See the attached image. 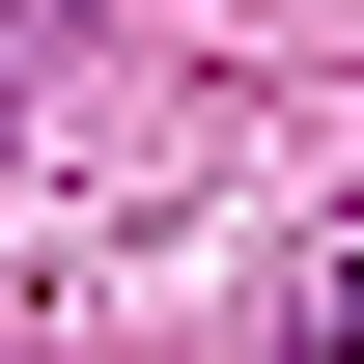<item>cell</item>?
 I'll list each match as a JSON object with an SVG mask.
<instances>
[{
	"label": "cell",
	"mask_w": 364,
	"mask_h": 364,
	"mask_svg": "<svg viewBox=\"0 0 364 364\" xmlns=\"http://www.w3.org/2000/svg\"><path fill=\"white\" fill-rule=\"evenodd\" d=\"M309 364H364V280H336V309H309Z\"/></svg>",
	"instance_id": "6da1fadb"
}]
</instances>
